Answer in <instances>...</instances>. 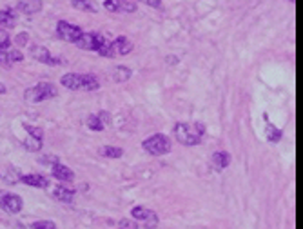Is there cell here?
<instances>
[{
  "label": "cell",
  "mask_w": 303,
  "mask_h": 229,
  "mask_svg": "<svg viewBox=\"0 0 303 229\" xmlns=\"http://www.w3.org/2000/svg\"><path fill=\"white\" fill-rule=\"evenodd\" d=\"M267 138H269L270 142H278L280 138H282V131H280L276 126L269 124V126H267Z\"/></svg>",
  "instance_id": "23"
},
{
  "label": "cell",
  "mask_w": 303,
  "mask_h": 229,
  "mask_svg": "<svg viewBox=\"0 0 303 229\" xmlns=\"http://www.w3.org/2000/svg\"><path fill=\"white\" fill-rule=\"evenodd\" d=\"M24 146H26V149H30V151H38L40 147H42V140L28 135V138L24 140Z\"/></svg>",
  "instance_id": "21"
},
{
  "label": "cell",
  "mask_w": 303,
  "mask_h": 229,
  "mask_svg": "<svg viewBox=\"0 0 303 229\" xmlns=\"http://www.w3.org/2000/svg\"><path fill=\"white\" fill-rule=\"evenodd\" d=\"M8 59H10V64L22 62L24 60V53L18 51V49H8Z\"/></svg>",
  "instance_id": "25"
},
{
  "label": "cell",
  "mask_w": 303,
  "mask_h": 229,
  "mask_svg": "<svg viewBox=\"0 0 303 229\" xmlns=\"http://www.w3.org/2000/svg\"><path fill=\"white\" fill-rule=\"evenodd\" d=\"M86 124H88V127L89 129H93V131H104V124L100 122L98 115H89Z\"/></svg>",
  "instance_id": "20"
},
{
  "label": "cell",
  "mask_w": 303,
  "mask_h": 229,
  "mask_svg": "<svg viewBox=\"0 0 303 229\" xmlns=\"http://www.w3.org/2000/svg\"><path fill=\"white\" fill-rule=\"evenodd\" d=\"M136 10V4L131 2V0H118V11H124V13H134Z\"/></svg>",
  "instance_id": "22"
},
{
  "label": "cell",
  "mask_w": 303,
  "mask_h": 229,
  "mask_svg": "<svg viewBox=\"0 0 303 229\" xmlns=\"http://www.w3.org/2000/svg\"><path fill=\"white\" fill-rule=\"evenodd\" d=\"M98 118H100V122L104 124V127L111 124V115H109L108 111H100V113H98Z\"/></svg>",
  "instance_id": "32"
},
{
  "label": "cell",
  "mask_w": 303,
  "mask_h": 229,
  "mask_svg": "<svg viewBox=\"0 0 303 229\" xmlns=\"http://www.w3.org/2000/svg\"><path fill=\"white\" fill-rule=\"evenodd\" d=\"M6 91H8V88H6L4 84L0 82V95H4V93H6Z\"/></svg>",
  "instance_id": "35"
},
{
  "label": "cell",
  "mask_w": 303,
  "mask_h": 229,
  "mask_svg": "<svg viewBox=\"0 0 303 229\" xmlns=\"http://www.w3.org/2000/svg\"><path fill=\"white\" fill-rule=\"evenodd\" d=\"M131 218H134L136 222L144 225L146 229H156L158 227V214L154 211L147 209L144 205H136V207H132L131 209Z\"/></svg>",
  "instance_id": "4"
},
{
  "label": "cell",
  "mask_w": 303,
  "mask_h": 229,
  "mask_svg": "<svg viewBox=\"0 0 303 229\" xmlns=\"http://www.w3.org/2000/svg\"><path fill=\"white\" fill-rule=\"evenodd\" d=\"M56 33L62 40H68V42H76V40L82 37V28L74 24H69L66 20H60L58 24H56Z\"/></svg>",
  "instance_id": "5"
},
{
  "label": "cell",
  "mask_w": 303,
  "mask_h": 229,
  "mask_svg": "<svg viewBox=\"0 0 303 229\" xmlns=\"http://www.w3.org/2000/svg\"><path fill=\"white\" fill-rule=\"evenodd\" d=\"M16 8L26 15H34V13H38L42 10V2L40 0H26V2H20Z\"/></svg>",
  "instance_id": "15"
},
{
  "label": "cell",
  "mask_w": 303,
  "mask_h": 229,
  "mask_svg": "<svg viewBox=\"0 0 303 229\" xmlns=\"http://www.w3.org/2000/svg\"><path fill=\"white\" fill-rule=\"evenodd\" d=\"M53 198H56L58 202H64V204H69L74 198V189L68 187V185H56L53 189Z\"/></svg>",
  "instance_id": "11"
},
{
  "label": "cell",
  "mask_w": 303,
  "mask_h": 229,
  "mask_svg": "<svg viewBox=\"0 0 303 229\" xmlns=\"http://www.w3.org/2000/svg\"><path fill=\"white\" fill-rule=\"evenodd\" d=\"M98 88H100V82H98L96 75L93 73L82 75V91H96Z\"/></svg>",
  "instance_id": "16"
},
{
  "label": "cell",
  "mask_w": 303,
  "mask_h": 229,
  "mask_svg": "<svg viewBox=\"0 0 303 229\" xmlns=\"http://www.w3.org/2000/svg\"><path fill=\"white\" fill-rule=\"evenodd\" d=\"M28 42H30V35H28V33H18L15 37V44L20 46V48H22V46H26Z\"/></svg>",
  "instance_id": "29"
},
{
  "label": "cell",
  "mask_w": 303,
  "mask_h": 229,
  "mask_svg": "<svg viewBox=\"0 0 303 229\" xmlns=\"http://www.w3.org/2000/svg\"><path fill=\"white\" fill-rule=\"evenodd\" d=\"M60 84L71 91H80L82 89V75L78 73H68L60 78Z\"/></svg>",
  "instance_id": "10"
},
{
  "label": "cell",
  "mask_w": 303,
  "mask_h": 229,
  "mask_svg": "<svg viewBox=\"0 0 303 229\" xmlns=\"http://www.w3.org/2000/svg\"><path fill=\"white\" fill-rule=\"evenodd\" d=\"M10 46H11L10 33L6 30H0V49H8Z\"/></svg>",
  "instance_id": "26"
},
{
  "label": "cell",
  "mask_w": 303,
  "mask_h": 229,
  "mask_svg": "<svg viewBox=\"0 0 303 229\" xmlns=\"http://www.w3.org/2000/svg\"><path fill=\"white\" fill-rule=\"evenodd\" d=\"M206 135V126L200 122H180L174 126L176 140L184 146H196L200 144Z\"/></svg>",
  "instance_id": "1"
},
{
  "label": "cell",
  "mask_w": 303,
  "mask_h": 229,
  "mask_svg": "<svg viewBox=\"0 0 303 229\" xmlns=\"http://www.w3.org/2000/svg\"><path fill=\"white\" fill-rule=\"evenodd\" d=\"M142 147L146 149L149 155L152 156H162V155H167L171 151V140L166 137V135H152V137L146 138L142 144Z\"/></svg>",
  "instance_id": "2"
},
{
  "label": "cell",
  "mask_w": 303,
  "mask_h": 229,
  "mask_svg": "<svg viewBox=\"0 0 303 229\" xmlns=\"http://www.w3.org/2000/svg\"><path fill=\"white\" fill-rule=\"evenodd\" d=\"M0 205H2V209L11 214L20 213L22 211V198L18 195H15V193H8V195L0 198Z\"/></svg>",
  "instance_id": "7"
},
{
  "label": "cell",
  "mask_w": 303,
  "mask_h": 229,
  "mask_svg": "<svg viewBox=\"0 0 303 229\" xmlns=\"http://www.w3.org/2000/svg\"><path fill=\"white\" fill-rule=\"evenodd\" d=\"M24 129L28 131V135H31V137L38 138V140H44V131H42L40 127H34V126H30V124H24Z\"/></svg>",
  "instance_id": "24"
},
{
  "label": "cell",
  "mask_w": 303,
  "mask_h": 229,
  "mask_svg": "<svg viewBox=\"0 0 303 229\" xmlns=\"http://www.w3.org/2000/svg\"><path fill=\"white\" fill-rule=\"evenodd\" d=\"M288 2H294V0H288Z\"/></svg>",
  "instance_id": "37"
},
{
  "label": "cell",
  "mask_w": 303,
  "mask_h": 229,
  "mask_svg": "<svg viewBox=\"0 0 303 229\" xmlns=\"http://www.w3.org/2000/svg\"><path fill=\"white\" fill-rule=\"evenodd\" d=\"M76 2H88V0H73V4H76Z\"/></svg>",
  "instance_id": "36"
},
{
  "label": "cell",
  "mask_w": 303,
  "mask_h": 229,
  "mask_svg": "<svg viewBox=\"0 0 303 229\" xmlns=\"http://www.w3.org/2000/svg\"><path fill=\"white\" fill-rule=\"evenodd\" d=\"M33 229H56V225L53 222H49V220H40V222H34Z\"/></svg>",
  "instance_id": "28"
},
{
  "label": "cell",
  "mask_w": 303,
  "mask_h": 229,
  "mask_svg": "<svg viewBox=\"0 0 303 229\" xmlns=\"http://www.w3.org/2000/svg\"><path fill=\"white\" fill-rule=\"evenodd\" d=\"M0 64H10V59H8V49H0Z\"/></svg>",
  "instance_id": "33"
},
{
  "label": "cell",
  "mask_w": 303,
  "mask_h": 229,
  "mask_svg": "<svg viewBox=\"0 0 303 229\" xmlns=\"http://www.w3.org/2000/svg\"><path fill=\"white\" fill-rule=\"evenodd\" d=\"M74 8H78V10H86V11H91V13H94V8L91 6V0H88V2H76V4H73Z\"/></svg>",
  "instance_id": "31"
},
{
  "label": "cell",
  "mask_w": 303,
  "mask_h": 229,
  "mask_svg": "<svg viewBox=\"0 0 303 229\" xmlns=\"http://www.w3.org/2000/svg\"><path fill=\"white\" fill-rule=\"evenodd\" d=\"M20 180L24 182V184L31 185V187H48V178L42 175H38V173H31V175H24V176H20Z\"/></svg>",
  "instance_id": "14"
},
{
  "label": "cell",
  "mask_w": 303,
  "mask_h": 229,
  "mask_svg": "<svg viewBox=\"0 0 303 229\" xmlns=\"http://www.w3.org/2000/svg\"><path fill=\"white\" fill-rule=\"evenodd\" d=\"M104 8L108 11H111V13H116L118 11V0H106L104 2Z\"/></svg>",
  "instance_id": "30"
},
{
  "label": "cell",
  "mask_w": 303,
  "mask_h": 229,
  "mask_svg": "<svg viewBox=\"0 0 303 229\" xmlns=\"http://www.w3.org/2000/svg\"><path fill=\"white\" fill-rule=\"evenodd\" d=\"M230 164V155L227 151H216L210 156V166L214 171H224Z\"/></svg>",
  "instance_id": "9"
},
{
  "label": "cell",
  "mask_w": 303,
  "mask_h": 229,
  "mask_svg": "<svg viewBox=\"0 0 303 229\" xmlns=\"http://www.w3.org/2000/svg\"><path fill=\"white\" fill-rule=\"evenodd\" d=\"M111 48L114 51V55H128L132 51V42L126 37H118L111 42Z\"/></svg>",
  "instance_id": "12"
},
{
  "label": "cell",
  "mask_w": 303,
  "mask_h": 229,
  "mask_svg": "<svg viewBox=\"0 0 303 229\" xmlns=\"http://www.w3.org/2000/svg\"><path fill=\"white\" fill-rule=\"evenodd\" d=\"M16 22L15 13L11 11H0V26H6V28H13Z\"/></svg>",
  "instance_id": "19"
},
{
  "label": "cell",
  "mask_w": 303,
  "mask_h": 229,
  "mask_svg": "<svg viewBox=\"0 0 303 229\" xmlns=\"http://www.w3.org/2000/svg\"><path fill=\"white\" fill-rule=\"evenodd\" d=\"M53 176L56 180H62V182H71L74 178V173L73 169H69L68 166H62V164H54L53 166Z\"/></svg>",
  "instance_id": "13"
},
{
  "label": "cell",
  "mask_w": 303,
  "mask_h": 229,
  "mask_svg": "<svg viewBox=\"0 0 303 229\" xmlns=\"http://www.w3.org/2000/svg\"><path fill=\"white\" fill-rule=\"evenodd\" d=\"M100 155H102L104 158H120V156L124 155V149L114 146H104L102 149H100Z\"/></svg>",
  "instance_id": "17"
},
{
  "label": "cell",
  "mask_w": 303,
  "mask_h": 229,
  "mask_svg": "<svg viewBox=\"0 0 303 229\" xmlns=\"http://www.w3.org/2000/svg\"><path fill=\"white\" fill-rule=\"evenodd\" d=\"M112 78H114L116 82H126V80L131 78V69L126 68V66H118V68L114 69V73H112Z\"/></svg>",
  "instance_id": "18"
},
{
  "label": "cell",
  "mask_w": 303,
  "mask_h": 229,
  "mask_svg": "<svg viewBox=\"0 0 303 229\" xmlns=\"http://www.w3.org/2000/svg\"><path fill=\"white\" fill-rule=\"evenodd\" d=\"M120 229H138V222L134 218H124L120 222Z\"/></svg>",
  "instance_id": "27"
},
{
  "label": "cell",
  "mask_w": 303,
  "mask_h": 229,
  "mask_svg": "<svg viewBox=\"0 0 303 229\" xmlns=\"http://www.w3.org/2000/svg\"><path fill=\"white\" fill-rule=\"evenodd\" d=\"M104 42H106V40L102 39V35H98V33H82V37H80L74 44L78 46L80 49H84V51H98Z\"/></svg>",
  "instance_id": "6"
},
{
  "label": "cell",
  "mask_w": 303,
  "mask_h": 229,
  "mask_svg": "<svg viewBox=\"0 0 303 229\" xmlns=\"http://www.w3.org/2000/svg\"><path fill=\"white\" fill-rule=\"evenodd\" d=\"M144 4L151 6V8H160L162 6V0H142Z\"/></svg>",
  "instance_id": "34"
},
{
  "label": "cell",
  "mask_w": 303,
  "mask_h": 229,
  "mask_svg": "<svg viewBox=\"0 0 303 229\" xmlns=\"http://www.w3.org/2000/svg\"><path fill=\"white\" fill-rule=\"evenodd\" d=\"M24 97L26 100H30V102H42L46 98L56 97V88L49 82H38L36 86H33V88L26 89Z\"/></svg>",
  "instance_id": "3"
},
{
  "label": "cell",
  "mask_w": 303,
  "mask_h": 229,
  "mask_svg": "<svg viewBox=\"0 0 303 229\" xmlns=\"http://www.w3.org/2000/svg\"><path fill=\"white\" fill-rule=\"evenodd\" d=\"M31 57L42 64H48V66H56V64L62 62L60 59H56V57H53V55L49 53L44 46H33L31 48Z\"/></svg>",
  "instance_id": "8"
}]
</instances>
